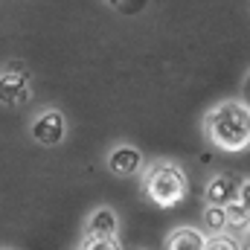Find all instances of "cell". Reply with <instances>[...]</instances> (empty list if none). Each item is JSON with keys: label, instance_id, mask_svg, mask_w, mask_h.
Wrapping results in <instances>:
<instances>
[{"label": "cell", "instance_id": "obj_16", "mask_svg": "<svg viewBox=\"0 0 250 250\" xmlns=\"http://www.w3.org/2000/svg\"><path fill=\"white\" fill-rule=\"evenodd\" d=\"M0 250H12V248H0Z\"/></svg>", "mask_w": 250, "mask_h": 250}, {"label": "cell", "instance_id": "obj_1", "mask_svg": "<svg viewBox=\"0 0 250 250\" xmlns=\"http://www.w3.org/2000/svg\"><path fill=\"white\" fill-rule=\"evenodd\" d=\"M204 131L218 151L239 154L250 148V108L245 102H221L207 114Z\"/></svg>", "mask_w": 250, "mask_h": 250}, {"label": "cell", "instance_id": "obj_15", "mask_svg": "<svg viewBox=\"0 0 250 250\" xmlns=\"http://www.w3.org/2000/svg\"><path fill=\"white\" fill-rule=\"evenodd\" d=\"M245 250H250V227H248V236H245Z\"/></svg>", "mask_w": 250, "mask_h": 250}, {"label": "cell", "instance_id": "obj_11", "mask_svg": "<svg viewBox=\"0 0 250 250\" xmlns=\"http://www.w3.org/2000/svg\"><path fill=\"white\" fill-rule=\"evenodd\" d=\"M79 250H123V248H120L117 239H93V236H84Z\"/></svg>", "mask_w": 250, "mask_h": 250}, {"label": "cell", "instance_id": "obj_2", "mask_svg": "<svg viewBox=\"0 0 250 250\" xmlns=\"http://www.w3.org/2000/svg\"><path fill=\"white\" fill-rule=\"evenodd\" d=\"M143 195L157 207V209H175L187 201L189 195V181L184 169L172 160H160L154 166H148L146 178H143Z\"/></svg>", "mask_w": 250, "mask_h": 250}, {"label": "cell", "instance_id": "obj_14", "mask_svg": "<svg viewBox=\"0 0 250 250\" xmlns=\"http://www.w3.org/2000/svg\"><path fill=\"white\" fill-rule=\"evenodd\" d=\"M245 105L250 108V76L245 79Z\"/></svg>", "mask_w": 250, "mask_h": 250}, {"label": "cell", "instance_id": "obj_3", "mask_svg": "<svg viewBox=\"0 0 250 250\" xmlns=\"http://www.w3.org/2000/svg\"><path fill=\"white\" fill-rule=\"evenodd\" d=\"M29 99H32V73L21 62L0 70V105L23 108Z\"/></svg>", "mask_w": 250, "mask_h": 250}, {"label": "cell", "instance_id": "obj_10", "mask_svg": "<svg viewBox=\"0 0 250 250\" xmlns=\"http://www.w3.org/2000/svg\"><path fill=\"white\" fill-rule=\"evenodd\" d=\"M204 250H242V245H239L233 236L221 233V236H207V245H204Z\"/></svg>", "mask_w": 250, "mask_h": 250}, {"label": "cell", "instance_id": "obj_4", "mask_svg": "<svg viewBox=\"0 0 250 250\" xmlns=\"http://www.w3.org/2000/svg\"><path fill=\"white\" fill-rule=\"evenodd\" d=\"M29 131H32V140L38 146L56 148V146H62L64 137H67V120H64V114L59 108H47V111H41L32 120V128Z\"/></svg>", "mask_w": 250, "mask_h": 250}, {"label": "cell", "instance_id": "obj_9", "mask_svg": "<svg viewBox=\"0 0 250 250\" xmlns=\"http://www.w3.org/2000/svg\"><path fill=\"white\" fill-rule=\"evenodd\" d=\"M201 224H204V230H209V236H221V233L227 230V215H224V207H204Z\"/></svg>", "mask_w": 250, "mask_h": 250}, {"label": "cell", "instance_id": "obj_13", "mask_svg": "<svg viewBox=\"0 0 250 250\" xmlns=\"http://www.w3.org/2000/svg\"><path fill=\"white\" fill-rule=\"evenodd\" d=\"M117 12H125V15H134V12H143L146 3H114Z\"/></svg>", "mask_w": 250, "mask_h": 250}, {"label": "cell", "instance_id": "obj_6", "mask_svg": "<svg viewBox=\"0 0 250 250\" xmlns=\"http://www.w3.org/2000/svg\"><path fill=\"white\" fill-rule=\"evenodd\" d=\"M236 187H239V178L230 175V172H218L209 178V184L204 189V201L207 207H227L230 198L236 195Z\"/></svg>", "mask_w": 250, "mask_h": 250}, {"label": "cell", "instance_id": "obj_8", "mask_svg": "<svg viewBox=\"0 0 250 250\" xmlns=\"http://www.w3.org/2000/svg\"><path fill=\"white\" fill-rule=\"evenodd\" d=\"M204 245H207V233L195 227H178L166 239V250H204Z\"/></svg>", "mask_w": 250, "mask_h": 250}, {"label": "cell", "instance_id": "obj_5", "mask_svg": "<svg viewBox=\"0 0 250 250\" xmlns=\"http://www.w3.org/2000/svg\"><path fill=\"white\" fill-rule=\"evenodd\" d=\"M108 172L117 175V178H134L140 169H143V154L140 148L134 146H117L111 154H108Z\"/></svg>", "mask_w": 250, "mask_h": 250}, {"label": "cell", "instance_id": "obj_7", "mask_svg": "<svg viewBox=\"0 0 250 250\" xmlns=\"http://www.w3.org/2000/svg\"><path fill=\"white\" fill-rule=\"evenodd\" d=\"M120 233V215L111 209V207H99L90 212L87 224H84V236H93V239H117Z\"/></svg>", "mask_w": 250, "mask_h": 250}, {"label": "cell", "instance_id": "obj_12", "mask_svg": "<svg viewBox=\"0 0 250 250\" xmlns=\"http://www.w3.org/2000/svg\"><path fill=\"white\" fill-rule=\"evenodd\" d=\"M230 201H236L239 207H242V212L250 218V181H239V187H236V195L230 198Z\"/></svg>", "mask_w": 250, "mask_h": 250}]
</instances>
